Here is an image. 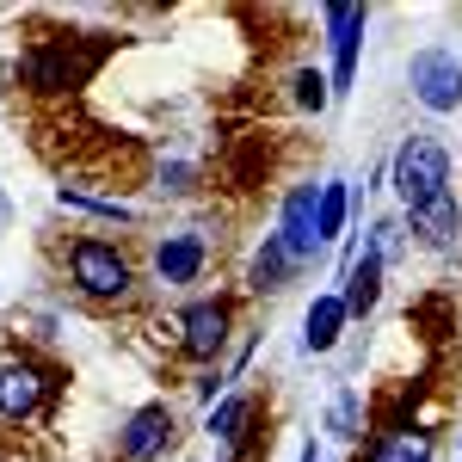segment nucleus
<instances>
[{"label": "nucleus", "mask_w": 462, "mask_h": 462, "mask_svg": "<svg viewBox=\"0 0 462 462\" xmlns=\"http://www.w3.org/2000/svg\"><path fill=\"white\" fill-rule=\"evenodd\" d=\"M111 37L106 32H37L25 37V50H19V62H13V80L25 87V99H74L99 62H106Z\"/></svg>", "instance_id": "obj_1"}, {"label": "nucleus", "mask_w": 462, "mask_h": 462, "mask_svg": "<svg viewBox=\"0 0 462 462\" xmlns=\"http://www.w3.org/2000/svg\"><path fill=\"white\" fill-rule=\"evenodd\" d=\"M62 278L87 309H130L143 296V265L124 241L106 235H74L62 247Z\"/></svg>", "instance_id": "obj_2"}, {"label": "nucleus", "mask_w": 462, "mask_h": 462, "mask_svg": "<svg viewBox=\"0 0 462 462\" xmlns=\"http://www.w3.org/2000/svg\"><path fill=\"white\" fill-rule=\"evenodd\" d=\"M167 327H173V357H185L191 370H216L222 352L235 346V333H241V296L235 290H204V296L179 302Z\"/></svg>", "instance_id": "obj_3"}, {"label": "nucleus", "mask_w": 462, "mask_h": 462, "mask_svg": "<svg viewBox=\"0 0 462 462\" xmlns=\"http://www.w3.org/2000/svg\"><path fill=\"white\" fill-rule=\"evenodd\" d=\"M62 394V364L37 352H6L0 357V426L25 431V426H50V407Z\"/></svg>", "instance_id": "obj_4"}, {"label": "nucleus", "mask_w": 462, "mask_h": 462, "mask_svg": "<svg viewBox=\"0 0 462 462\" xmlns=\"http://www.w3.org/2000/svg\"><path fill=\"white\" fill-rule=\"evenodd\" d=\"M216 462H265L272 457V401L253 389H228L204 420Z\"/></svg>", "instance_id": "obj_5"}, {"label": "nucleus", "mask_w": 462, "mask_h": 462, "mask_svg": "<svg viewBox=\"0 0 462 462\" xmlns=\"http://www.w3.org/2000/svg\"><path fill=\"white\" fill-rule=\"evenodd\" d=\"M450 179H457V161H450V148L438 143V136H407L389 161V185H394V198H401V216L450 198L457 191Z\"/></svg>", "instance_id": "obj_6"}, {"label": "nucleus", "mask_w": 462, "mask_h": 462, "mask_svg": "<svg viewBox=\"0 0 462 462\" xmlns=\"http://www.w3.org/2000/svg\"><path fill=\"white\" fill-rule=\"evenodd\" d=\"M216 265V241L204 228H167L148 241V284L154 290H191Z\"/></svg>", "instance_id": "obj_7"}, {"label": "nucleus", "mask_w": 462, "mask_h": 462, "mask_svg": "<svg viewBox=\"0 0 462 462\" xmlns=\"http://www.w3.org/2000/svg\"><path fill=\"white\" fill-rule=\"evenodd\" d=\"M407 93H413V106H426L431 117L462 111V56L444 50V43L413 50V62H407Z\"/></svg>", "instance_id": "obj_8"}, {"label": "nucleus", "mask_w": 462, "mask_h": 462, "mask_svg": "<svg viewBox=\"0 0 462 462\" xmlns=\"http://www.w3.org/2000/svg\"><path fill=\"white\" fill-rule=\"evenodd\" d=\"M179 450V413L167 401H143L111 444V462H167Z\"/></svg>", "instance_id": "obj_9"}, {"label": "nucleus", "mask_w": 462, "mask_h": 462, "mask_svg": "<svg viewBox=\"0 0 462 462\" xmlns=\"http://www.w3.org/2000/svg\"><path fill=\"white\" fill-rule=\"evenodd\" d=\"M320 32H327V56H333V99H346L357 87V56H364V32H370V6H352V0H333L320 6Z\"/></svg>", "instance_id": "obj_10"}, {"label": "nucleus", "mask_w": 462, "mask_h": 462, "mask_svg": "<svg viewBox=\"0 0 462 462\" xmlns=\"http://www.w3.org/2000/svg\"><path fill=\"white\" fill-rule=\"evenodd\" d=\"M315 204H320V185H315V179L290 185L284 204H278V228H272V235L290 247V259H296L302 272H309L320 253H327V247H320V235H315Z\"/></svg>", "instance_id": "obj_11"}, {"label": "nucleus", "mask_w": 462, "mask_h": 462, "mask_svg": "<svg viewBox=\"0 0 462 462\" xmlns=\"http://www.w3.org/2000/svg\"><path fill=\"white\" fill-rule=\"evenodd\" d=\"M383 278H389V253L376 247L370 235H357V259L339 272V302L352 320H370L376 302H383Z\"/></svg>", "instance_id": "obj_12"}, {"label": "nucleus", "mask_w": 462, "mask_h": 462, "mask_svg": "<svg viewBox=\"0 0 462 462\" xmlns=\"http://www.w3.org/2000/svg\"><path fill=\"white\" fill-rule=\"evenodd\" d=\"M401 222H407V241H420L426 253L462 247V198H457V191L438 198V204H426V210H407Z\"/></svg>", "instance_id": "obj_13"}, {"label": "nucleus", "mask_w": 462, "mask_h": 462, "mask_svg": "<svg viewBox=\"0 0 462 462\" xmlns=\"http://www.w3.org/2000/svg\"><path fill=\"white\" fill-rule=\"evenodd\" d=\"M302 278V265L290 259V247L278 241V235H265L259 247H253V259H247V278H241V296H284L290 284Z\"/></svg>", "instance_id": "obj_14"}, {"label": "nucleus", "mask_w": 462, "mask_h": 462, "mask_svg": "<svg viewBox=\"0 0 462 462\" xmlns=\"http://www.w3.org/2000/svg\"><path fill=\"white\" fill-rule=\"evenodd\" d=\"M438 457V431L431 426H376L357 462H431Z\"/></svg>", "instance_id": "obj_15"}, {"label": "nucleus", "mask_w": 462, "mask_h": 462, "mask_svg": "<svg viewBox=\"0 0 462 462\" xmlns=\"http://www.w3.org/2000/svg\"><path fill=\"white\" fill-rule=\"evenodd\" d=\"M346 327H352V315H346L339 290H320L315 302H309V315H302V352H309V357H327L339 339H346Z\"/></svg>", "instance_id": "obj_16"}, {"label": "nucleus", "mask_w": 462, "mask_h": 462, "mask_svg": "<svg viewBox=\"0 0 462 462\" xmlns=\"http://www.w3.org/2000/svg\"><path fill=\"white\" fill-rule=\"evenodd\" d=\"M56 204H62V210L93 216V222H117V228H136V222H143V216H136V204H124L117 191H87V185H74V179H62V185H56Z\"/></svg>", "instance_id": "obj_17"}, {"label": "nucleus", "mask_w": 462, "mask_h": 462, "mask_svg": "<svg viewBox=\"0 0 462 462\" xmlns=\"http://www.w3.org/2000/svg\"><path fill=\"white\" fill-rule=\"evenodd\" d=\"M352 204H357V191L346 185V179H320V204H315V235H320V247H333V241L346 235Z\"/></svg>", "instance_id": "obj_18"}, {"label": "nucleus", "mask_w": 462, "mask_h": 462, "mask_svg": "<svg viewBox=\"0 0 462 462\" xmlns=\"http://www.w3.org/2000/svg\"><path fill=\"white\" fill-rule=\"evenodd\" d=\"M290 106L320 117V111L333 106V80H327L320 69H296V74H290Z\"/></svg>", "instance_id": "obj_19"}, {"label": "nucleus", "mask_w": 462, "mask_h": 462, "mask_svg": "<svg viewBox=\"0 0 462 462\" xmlns=\"http://www.w3.org/2000/svg\"><path fill=\"white\" fill-rule=\"evenodd\" d=\"M327 431H333V438H346V444H364V394H357V389H339V394H333Z\"/></svg>", "instance_id": "obj_20"}, {"label": "nucleus", "mask_w": 462, "mask_h": 462, "mask_svg": "<svg viewBox=\"0 0 462 462\" xmlns=\"http://www.w3.org/2000/svg\"><path fill=\"white\" fill-rule=\"evenodd\" d=\"M191 185H198V167H191V161H167V167L154 173V191H161V198H191Z\"/></svg>", "instance_id": "obj_21"}, {"label": "nucleus", "mask_w": 462, "mask_h": 462, "mask_svg": "<svg viewBox=\"0 0 462 462\" xmlns=\"http://www.w3.org/2000/svg\"><path fill=\"white\" fill-rule=\"evenodd\" d=\"M191 394H198L204 407H216V401L228 394V370H222V364H216V370H198V376H191Z\"/></svg>", "instance_id": "obj_22"}, {"label": "nucleus", "mask_w": 462, "mask_h": 462, "mask_svg": "<svg viewBox=\"0 0 462 462\" xmlns=\"http://www.w3.org/2000/svg\"><path fill=\"white\" fill-rule=\"evenodd\" d=\"M296 462H320V450H315V438H309V444H302V457Z\"/></svg>", "instance_id": "obj_23"}, {"label": "nucleus", "mask_w": 462, "mask_h": 462, "mask_svg": "<svg viewBox=\"0 0 462 462\" xmlns=\"http://www.w3.org/2000/svg\"><path fill=\"white\" fill-rule=\"evenodd\" d=\"M457 457H462V431H457Z\"/></svg>", "instance_id": "obj_24"}, {"label": "nucleus", "mask_w": 462, "mask_h": 462, "mask_svg": "<svg viewBox=\"0 0 462 462\" xmlns=\"http://www.w3.org/2000/svg\"><path fill=\"white\" fill-rule=\"evenodd\" d=\"M457 462H462V457H457Z\"/></svg>", "instance_id": "obj_25"}]
</instances>
